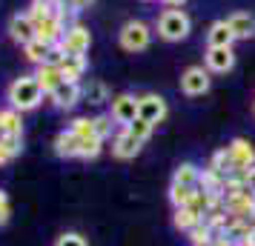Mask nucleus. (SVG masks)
Segmentation results:
<instances>
[{
	"mask_svg": "<svg viewBox=\"0 0 255 246\" xmlns=\"http://www.w3.org/2000/svg\"><path fill=\"white\" fill-rule=\"evenodd\" d=\"M81 89H83V100L92 103V106H104V103L112 100V97H109V89H106V83H101V81H89L86 86H81Z\"/></svg>",
	"mask_w": 255,
	"mask_h": 246,
	"instance_id": "obj_21",
	"label": "nucleus"
},
{
	"mask_svg": "<svg viewBox=\"0 0 255 246\" xmlns=\"http://www.w3.org/2000/svg\"><path fill=\"white\" fill-rule=\"evenodd\" d=\"M158 3H163L166 9H181V6H184L186 0H158Z\"/></svg>",
	"mask_w": 255,
	"mask_h": 246,
	"instance_id": "obj_36",
	"label": "nucleus"
},
{
	"mask_svg": "<svg viewBox=\"0 0 255 246\" xmlns=\"http://www.w3.org/2000/svg\"><path fill=\"white\" fill-rule=\"evenodd\" d=\"M92 120H95V135H98L101 141L112 138V129H115V120H112V115H98V117H92Z\"/></svg>",
	"mask_w": 255,
	"mask_h": 246,
	"instance_id": "obj_30",
	"label": "nucleus"
},
{
	"mask_svg": "<svg viewBox=\"0 0 255 246\" xmlns=\"http://www.w3.org/2000/svg\"><path fill=\"white\" fill-rule=\"evenodd\" d=\"M66 3H69L72 9H78V12H83V9H89V6H92L95 0H66Z\"/></svg>",
	"mask_w": 255,
	"mask_h": 246,
	"instance_id": "obj_35",
	"label": "nucleus"
},
{
	"mask_svg": "<svg viewBox=\"0 0 255 246\" xmlns=\"http://www.w3.org/2000/svg\"><path fill=\"white\" fill-rule=\"evenodd\" d=\"M49 52H52V46H49V43H43L40 37H35V40H29V43L23 46L26 60H29V63H35V66H40V63H46Z\"/></svg>",
	"mask_w": 255,
	"mask_h": 246,
	"instance_id": "obj_23",
	"label": "nucleus"
},
{
	"mask_svg": "<svg viewBox=\"0 0 255 246\" xmlns=\"http://www.w3.org/2000/svg\"><path fill=\"white\" fill-rule=\"evenodd\" d=\"M227 23H230L235 40H253V37H255V14H250V12H232L230 17H227Z\"/></svg>",
	"mask_w": 255,
	"mask_h": 246,
	"instance_id": "obj_14",
	"label": "nucleus"
},
{
	"mask_svg": "<svg viewBox=\"0 0 255 246\" xmlns=\"http://www.w3.org/2000/svg\"><path fill=\"white\" fill-rule=\"evenodd\" d=\"M49 103L55 106V109H60V112H72L75 106L83 100V89H81V83H60L55 92H49Z\"/></svg>",
	"mask_w": 255,
	"mask_h": 246,
	"instance_id": "obj_8",
	"label": "nucleus"
},
{
	"mask_svg": "<svg viewBox=\"0 0 255 246\" xmlns=\"http://www.w3.org/2000/svg\"><path fill=\"white\" fill-rule=\"evenodd\" d=\"M166 115H169V106H166V100L161 94L149 92V94H140L138 97V117H143L146 123L158 126V123L166 120Z\"/></svg>",
	"mask_w": 255,
	"mask_h": 246,
	"instance_id": "obj_6",
	"label": "nucleus"
},
{
	"mask_svg": "<svg viewBox=\"0 0 255 246\" xmlns=\"http://www.w3.org/2000/svg\"><path fill=\"white\" fill-rule=\"evenodd\" d=\"M207 169H212V172H218L221 177H232V175H238V169H235V164H232V158L227 149H218V152L209 158V166Z\"/></svg>",
	"mask_w": 255,
	"mask_h": 246,
	"instance_id": "obj_22",
	"label": "nucleus"
},
{
	"mask_svg": "<svg viewBox=\"0 0 255 246\" xmlns=\"http://www.w3.org/2000/svg\"><path fill=\"white\" fill-rule=\"evenodd\" d=\"M78 149H81V138H75L69 129L55 135V155L58 158H78Z\"/></svg>",
	"mask_w": 255,
	"mask_h": 246,
	"instance_id": "obj_18",
	"label": "nucleus"
},
{
	"mask_svg": "<svg viewBox=\"0 0 255 246\" xmlns=\"http://www.w3.org/2000/svg\"><path fill=\"white\" fill-rule=\"evenodd\" d=\"M55 46H60L63 55H86L89 46H92V35H89V29L83 23H75L63 32L60 43H55Z\"/></svg>",
	"mask_w": 255,
	"mask_h": 246,
	"instance_id": "obj_5",
	"label": "nucleus"
},
{
	"mask_svg": "<svg viewBox=\"0 0 255 246\" xmlns=\"http://www.w3.org/2000/svg\"><path fill=\"white\" fill-rule=\"evenodd\" d=\"M186 235H189V244H192V246H207V244L215 241V235H218V232H215L207 221H201V223H195Z\"/></svg>",
	"mask_w": 255,
	"mask_h": 246,
	"instance_id": "obj_25",
	"label": "nucleus"
},
{
	"mask_svg": "<svg viewBox=\"0 0 255 246\" xmlns=\"http://www.w3.org/2000/svg\"><path fill=\"white\" fill-rule=\"evenodd\" d=\"M9 37H12L14 43H20L26 46L29 40H35V20L29 17V14H12L9 17Z\"/></svg>",
	"mask_w": 255,
	"mask_h": 246,
	"instance_id": "obj_12",
	"label": "nucleus"
},
{
	"mask_svg": "<svg viewBox=\"0 0 255 246\" xmlns=\"http://www.w3.org/2000/svg\"><path fill=\"white\" fill-rule=\"evenodd\" d=\"M198 189H189V186H169V200H172V206L178 209V206H189V200H192V195H195Z\"/></svg>",
	"mask_w": 255,
	"mask_h": 246,
	"instance_id": "obj_28",
	"label": "nucleus"
},
{
	"mask_svg": "<svg viewBox=\"0 0 255 246\" xmlns=\"http://www.w3.org/2000/svg\"><path fill=\"white\" fill-rule=\"evenodd\" d=\"M43 3H52V6H55V3H58V0H43Z\"/></svg>",
	"mask_w": 255,
	"mask_h": 246,
	"instance_id": "obj_38",
	"label": "nucleus"
},
{
	"mask_svg": "<svg viewBox=\"0 0 255 246\" xmlns=\"http://www.w3.org/2000/svg\"><path fill=\"white\" fill-rule=\"evenodd\" d=\"M232 43H235V35L227 20H215L207 29V46H232Z\"/></svg>",
	"mask_w": 255,
	"mask_h": 246,
	"instance_id": "obj_17",
	"label": "nucleus"
},
{
	"mask_svg": "<svg viewBox=\"0 0 255 246\" xmlns=\"http://www.w3.org/2000/svg\"><path fill=\"white\" fill-rule=\"evenodd\" d=\"M26 14L35 20V26L40 23V20H46L49 14H52V3H43V0H32V6L26 9Z\"/></svg>",
	"mask_w": 255,
	"mask_h": 246,
	"instance_id": "obj_31",
	"label": "nucleus"
},
{
	"mask_svg": "<svg viewBox=\"0 0 255 246\" xmlns=\"http://www.w3.org/2000/svg\"><path fill=\"white\" fill-rule=\"evenodd\" d=\"M207 246H212V244H207Z\"/></svg>",
	"mask_w": 255,
	"mask_h": 246,
	"instance_id": "obj_40",
	"label": "nucleus"
},
{
	"mask_svg": "<svg viewBox=\"0 0 255 246\" xmlns=\"http://www.w3.org/2000/svg\"><path fill=\"white\" fill-rule=\"evenodd\" d=\"M63 32H66V23H63V20H60L55 12L49 14L46 20H40V23L35 26V37H40V40H43V43H49V46L60 43Z\"/></svg>",
	"mask_w": 255,
	"mask_h": 246,
	"instance_id": "obj_13",
	"label": "nucleus"
},
{
	"mask_svg": "<svg viewBox=\"0 0 255 246\" xmlns=\"http://www.w3.org/2000/svg\"><path fill=\"white\" fill-rule=\"evenodd\" d=\"M155 29H158V37L166 40V43H178V40H186L189 32H192V17L184 12V9H163L155 20Z\"/></svg>",
	"mask_w": 255,
	"mask_h": 246,
	"instance_id": "obj_2",
	"label": "nucleus"
},
{
	"mask_svg": "<svg viewBox=\"0 0 255 246\" xmlns=\"http://www.w3.org/2000/svg\"><path fill=\"white\" fill-rule=\"evenodd\" d=\"M43 89L37 86L35 75H20L17 81L9 83V89H6V100H9V106L12 109H17L20 115L23 112H32V109H37V106L43 103Z\"/></svg>",
	"mask_w": 255,
	"mask_h": 246,
	"instance_id": "obj_1",
	"label": "nucleus"
},
{
	"mask_svg": "<svg viewBox=\"0 0 255 246\" xmlns=\"http://www.w3.org/2000/svg\"><path fill=\"white\" fill-rule=\"evenodd\" d=\"M204 218L198 215L195 209H189V206H178L172 215V223H175V229H181V232H189L195 223H201Z\"/></svg>",
	"mask_w": 255,
	"mask_h": 246,
	"instance_id": "obj_24",
	"label": "nucleus"
},
{
	"mask_svg": "<svg viewBox=\"0 0 255 246\" xmlns=\"http://www.w3.org/2000/svg\"><path fill=\"white\" fill-rule=\"evenodd\" d=\"M0 135H23V120L17 109H0Z\"/></svg>",
	"mask_w": 255,
	"mask_h": 246,
	"instance_id": "obj_19",
	"label": "nucleus"
},
{
	"mask_svg": "<svg viewBox=\"0 0 255 246\" xmlns=\"http://www.w3.org/2000/svg\"><path fill=\"white\" fill-rule=\"evenodd\" d=\"M118 43L124 52H143V49H149L152 43V29L143 20H127V23L121 26V32H118Z\"/></svg>",
	"mask_w": 255,
	"mask_h": 246,
	"instance_id": "obj_3",
	"label": "nucleus"
},
{
	"mask_svg": "<svg viewBox=\"0 0 255 246\" xmlns=\"http://www.w3.org/2000/svg\"><path fill=\"white\" fill-rule=\"evenodd\" d=\"M101 152H104V141H101V138H83L81 149H78V158H83V161H95Z\"/></svg>",
	"mask_w": 255,
	"mask_h": 246,
	"instance_id": "obj_27",
	"label": "nucleus"
},
{
	"mask_svg": "<svg viewBox=\"0 0 255 246\" xmlns=\"http://www.w3.org/2000/svg\"><path fill=\"white\" fill-rule=\"evenodd\" d=\"M227 152H230L232 164H235V169H238V172H250V169L255 166V146L250 141H244V138L230 141Z\"/></svg>",
	"mask_w": 255,
	"mask_h": 246,
	"instance_id": "obj_11",
	"label": "nucleus"
},
{
	"mask_svg": "<svg viewBox=\"0 0 255 246\" xmlns=\"http://www.w3.org/2000/svg\"><path fill=\"white\" fill-rule=\"evenodd\" d=\"M69 132L72 135H75V138H98V135H95V120L92 117H75V120H72L69 123Z\"/></svg>",
	"mask_w": 255,
	"mask_h": 246,
	"instance_id": "obj_26",
	"label": "nucleus"
},
{
	"mask_svg": "<svg viewBox=\"0 0 255 246\" xmlns=\"http://www.w3.org/2000/svg\"><path fill=\"white\" fill-rule=\"evenodd\" d=\"M109 115L118 126H129L135 117H138V97L129 92H121L109 100Z\"/></svg>",
	"mask_w": 255,
	"mask_h": 246,
	"instance_id": "obj_7",
	"label": "nucleus"
},
{
	"mask_svg": "<svg viewBox=\"0 0 255 246\" xmlns=\"http://www.w3.org/2000/svg\"><path fill=\"white\" fill-rule=\"evenodd\" d=\"M253 112H255V100H253Z\"/></svg>",
	"mask_w": 255,
	"mask_h": 246,
	"instance_id": "obj_39",
	"label": "nucleus"
},
{
	"mask_svg": "<svg viewBox=\"0 0 255 246\" xmlns=\"http://www.w3.org/2000/svg\"><path fill=\"white\" fill-rule=\"evenodd\" d=\"M12 158H14V152L6 146V143H3V138H0V166H6Z\"/></svg>",
	"mask_w": 255,
	"mask_h": 246,
	"instance_id": "obj_33",
	"label": "nucleus"
},
{
	"mask_svg": "<svg viewBox=\"0 0 255 246\" xmlns=\"http://www.w3.org/2000/svg\"><path fill=\"white\" fill-rule=\"evenodd\" d=\"M35 81H37V86L43 89V94H49V92H55L60 83H63V75H60L58 66H52V63H40V66L35 69Z\"/></svg>",
	"mask_w": 255,
	"mask_h": 246,
	"instance_id": "obj_16",
	"label": "nucleus"
},
{
	"mask_svg": "<svg viewBox=\"0 0 255 246\" xmlns=\"http://www.w3.org/2000/svg\"><path fill=\"white\" fill-rule=\"evenodd\" d=\"M9 215H12V206H9V203H0V226L9 223Z\"/></svg>",
	"mask_w": 255,
	"mask_h": 246,
	"instance_id": "obj_34",
	"label": "nucleus"
},
{
	"mask_svg": "<svg viewBox=\"0 0 255 246\" xmlns=\"http://www.w3.org/2000/svg\"><path fill=\"white\" fill-rule=\"evenodd\" d=\"M209 75L212 72L207 66H189V69H184V75H181V92L186 97H204L209 92V86H212Z\"/></svg>",
	"mask_w": 255,
	"mask_h": 246,
	"instance_id": "obj_4",
	"label": "nucleus"
},
{
	"mask_svg": "<svg viewBox=\"0 0 255 246\" xmlns=\"http://www.w3.org/2000/svg\"><path fill=\"white\" fill-rule=\"evenodd\" d=\"M52 246H89V241L81 232H63V235H58V241Z\"/></svg>",
	"mask_w": 255,
	"mask_h": 246,
	"instance_id": "obj_32",
	"label": "nucleus"
},
{
	"mask_svg": "<svg viewBox=\"0 0 255 246\" xmlns=\"http://www.w3.org/2000/svg\"><path fill=\"white\" fill-rule=\"evenodd\" d=\"M127 129L132 132V135H135V138H138L140 143H146V141H149V138H152V132H155V126H152V123H146L143 117H135V120L129 123Z\"/></svg>",
	"mask_w": 255,
	"mask_h": 246,
	"instance_id": "obj_29",
	"label": "nucleus"
},
{
	"mask_svg": "<svg viewBox=\"0 0 255 246\" xmlns=\"http://www.w3.org/2000/svg\"><path fill=\"white\" fill-rule=\"evenodd\" d=\"M204 66L212 75H227V72H232L235 69V52H232V46H207Z\"/></svg>",
	"mask_w": 255,
	"mask_h": 246,
	"instance_id": "obj_9",
	"label": "nucleus"
},
{
	"mask_svg": "<svg viewBox=\"0 0 255 246\" xmlns=\"http://www.w3.org/2000/svg\"><path fill=\"white\" fill-rule=\"evenodd\" d=\"M58 69L66 83H81L83 72H86V55H63Z\"/></svg>",
	"mask_w": 255,
	"mask_h": 246,
	"instance_id": "obj_15",
	"label": "nucleus"
},
{
	"mask_svg": "<svg viewBox=\"0 0 255 246\" xmlns=\"http://www.w3.org/2000/svg\"><path fill=\"white\" fill-rule=\"evenodd\" d=\"M198 180H201V169L195 164H181L175 169L172 175V183L175 186H189V189H198Z\"/></svg>",
	"mask_w": 255,
	"mask_h": 246,
	"instance_id": "obj_20",
	"label": "nucleus"
},
{
	"mask_svg": "<svg viewBox=\"0 0 255 246\" xmlns=\"http://www.w3.org/2000/svg\"><path fill=\"white\" fill-rule=\"evenodd\" d=\"M247 183H250V189L255 192V166L250 169V172H247Z\"/></svg>",
	"mask_w": 255,
	"mask_h": 246,
	"instance_id": "obj_37",
	"label": "nucleus"
},
{
	"mask_svg": "<svg viewBox=\"0 0 255 246\" xmlns=\"http://www.w3.org/2000/svg\"><path fill=\"white\" fill-rule=\"evenodd\" d=\"M140 146H143V143H140L127 126H121V129L115 132V138H112V158H118V161H132V158H138Z\"/></svg>",
	"mask_w": 255,
	"mask_h": 246,
	"instance_id": "obj_10",
	"label": "nucleus"
}]
</instances>
